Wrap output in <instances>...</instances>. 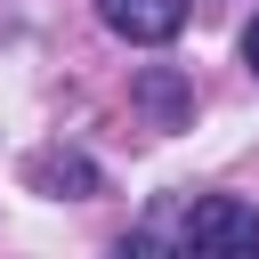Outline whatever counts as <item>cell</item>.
I'll use <instances>...</instances> for the list:
<instances>
[{
	"label": "cell",
	"mask_w": 259,
	"mask_h": 259,
	"mask_svg": "<svg viewBox=\"0 0 259 259\" xmlns=\"http://www.w3.org/2000/svg\"><path fill=\"white\" fill-rule=\"evenodd\" d=\"M97 16H105L121 40L154 49V40H178V24H186V0H97Z\"/></svg>",
	"instance_id": "obj_2"
},
{
	"label": "cell",
	"mask_w": 259,
	"mask_h": 259,
	"mask_svg": "<svg viewBox=\"0 0 259 259\" xmlns=\"http://www.w3.org/2000/svg\"><path fill=\"white\" fill-rule=\"evenodd\" d=\"M243 65H251V81H259V24L243 32Z\"/></svg>",
	"instance_id": "obj_5"
},
{
	"label": "cell",
	"mask_w": 259,
	"mask_h": 259,
	"mask_svg": "<svg viewBox=\"0 0 259 259\" xmlns=\"http://www.w3.org/2000/svg\"><path fill=\"white\" fill-rule=\"evenodd\" d=\"M138 97H146V105H154L162 121H178V113H186V89H178L170 73H146V81H138Z\"/></svg>",
	"instance_id": "obj_4"
},
{
	"label": "cell",
	"mask_w": 259,
	"mask_h": 259,
	"mask_svg": "<svg viewBox=\"0 0 259 259\" xmlns=\"http://www.w3.org/2000/svg\"><path fill=\"white\" fill-rule=\"evenodd\" d=\"M32 178H40V186H73V194H97V170H89L81 154H40V162H32Z\"/></svg>",
	"instance_id": "obj_3"
},
{
	"label": "cell",
	"mask_w": 259,
	"mask_h": 259,
	"mask_svg": "<svg viewBox=\"0 0 259 259\" xmlns=\"http://www.w3.org/2000/svg\"><path fill=\"white\" fill-rule=\"evenodd\" d=\"M178 243H186V251H259V210L235 202V194H202V202L186 210Z\"/></svg>",
	"instance_id": "obj_1"
}]
</instances>
